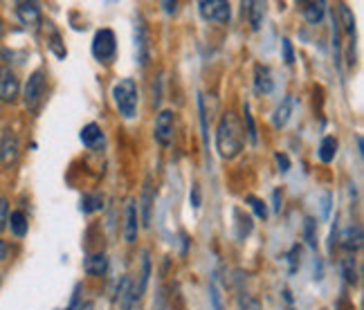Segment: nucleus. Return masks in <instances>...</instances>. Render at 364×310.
Masks as SVG:
<instances>
[{"mask_svg": "<svg viewBox=\"0 0 364 310\" xmlns=\"http://www.w3.org/2000/svg\"><path fill=\"white\" fill-rule=\"evenodd\" d=\"M3 34H5V25H3V21H0V38H3Z\"/></svg>", "mask_w": 364, "mask_h": 310, "instance_id": "38", "label": "nucleus"}, {"mask_svg": "<svg viewBox=\"0 0 364 310\" xmlns=\"http://www.w3.org/2000/svg\"><path fill=\"white\" fill-rule=\"evenodd\" d=\"M18 153H21V146H18L16 133H14L11 129H5L3 137H0V164H3L5 169H9L11 164H16Z\"/></svg>", "mask_w": 364, "mask_h": 310, "instance_id": "7", "label": "nucleus"}, {"mask_svg": "<svg viewBox=\"0 0 364 310\" xmlns=\"http://www.w3.org/2000/svg\"><path fill=\"white\" fill-rule=\"evenodd\" d=\"M135 52H137L139 65L144 68L149 63V36H146V27H144L142 18H139V23L135 25Z\"/></svg>", "mask_w": 364, "mask_h": 310, "instance_id": "11", "label": "nucleus"}, {"mask_svg": "<svg viewBox=\"0 0 364 310\" xmlns=\"http://www.w3.org/2000/svg\"><path fill=\"white\" fill-rule=\"evenodd\" d=\"M139 232V218H137V205L135 201L126 203V225H124V238L126 243H135Z\"/></svg>", "mask_w": 364, "mask_h": 310, "instance_id": "9", "label": "nucleus"}, {"mask_svg": "<svg viewBox=\"0 0 364 310\" xmlns=\"http://www.w3.org/2000/svg\"><path fill=\"white\" fill-rule=\"evenodd\" d=\"M162 7H164V11H166V14H176V9H178V3H166V0H164Z\"/></svg>", "mask_w": 364, "mask_h": 310, "instance_id": "35", "label": "nucleus"}, {"mask_svg": "<svg viewBox=\"0 0 364 310\" xmlns=\"http://www.w3.org/2000/svg\"><path fill=\"white\" fill-rule=\"evenodd\" d=\"M142 225L144 228H151V218H153V185H151V176L144 180V187H142Z\"/></svg>", "mask_w": 364, "mask_h": 310, "instance_id": "13", "label": "nucleus"}, {"mask_svg": "<svg viewBox=\"0 0 364 310\" xmlns=\"http://www.w3.org/2000/svg\"><path fill=\"white\" fill-rule=\"evenodd\" d=\"M81 142L83 146H97L100 142H104V135H102V129L97 124H86L81 129Z\"/></svg>", "mask_w": 364, "mask_h": 310, "instance_id": "18", "label": "nucleus"}, {"mask_svg": "<svg viewBox=\"0 0 364 310\" xmlns=\"http://www.w3.org/2000/svg\"><path fill=\"white\" fill-rule=\"evenodd\" d=\"M209 299H212L214 310H225V308H223V301H220V292H218L216 281H212V284H209Z\"/></svg>", "mask_w": 364, "mask_h": 310, "instance_id": "28", "label": "nucleus"}, {"mask_svg": "<svg viewBox=\"0 0 364 310\" xmlns=\"http://www.w3.org/2000/svg\"><path fill=\"white\" fill-rule=\"evenodd\" d=\"M274 160H277L279 171H282V173H288V171H290V160H288V155H286V153H277V155H274Z\"/></svg>", "mask_w": 364, "mask_h": 310, "instance_id": "32", "label": "nucleus"}, {"mask_svg": "<svg viewBox=\"0 0 364 310\" xmlns=\"http://www.w3.org/2000/svg\"><path fill=\"white\" fill-rule=\"evenodd\" d=\"M173 131H176V117L171 110H160L156 119V142L160 146H171L173 142Z\"/></svg>", "mask_w": 364, "mask_h": 310, "instance_id": "8", "label": "nucleus"}, {"mask_svg": "<svg viewBox=\"0 0 364 310\" xmlns=\"http://www.w3.org/2000/svg\"><path fill=\"white\" fill-rule=\"evenodd\" d=\"M340 16H342V21H344V30H346V34H353V32H355V21H353L351 9H348L346 5H340Z\"/></svg>", "mask_w": 364, "mask_h": 310, "instance_id": "27", "label": "nucleus"}, {"mask_svg": "<svg viewBox=\"0 0 364 310\" xmlns=\"http://www.w3.org/2000/svg\"><path fill=\"white\" fill-rule=\"evenodd\" d=\"M46 86H48V79L43 70H36V73L30 75V79H27L23 88V102L27 110L36 112L41 108V102H43V97H46Z\"/></svg>", "mask_w": 364, "mask_h": 310, "instance_id": "3", "label": "nucleus"}, {"mask_svg": "<svg viewBox=\"0 0 364 310\" xmlns=\"http://www.w3.org/2000/svg\"><path fill=\"white\" fill-rule=\"evenodd\" d=\"M115 52H117V41H115L113 30H108V27H106V30H100L95 34V38H92V56L97 61L108 63L115 56Z\"/></svg>", "mask_w": 364, "mask_h": 310, "instance_id": "5", "label": "nucleus"}, {"mask_svg": "<svg viewBox=\"0 0 364 310\" xmlns=\"http://www.w3.org/2000/svg\"><path fill=\"white\" fill-rule=\"evenodd\" d=\"M7 259V243L0 238V261H5Z\"/></svg>", "mask_w": 364, "mask_h": 310, "instance_id": "36", "label": "nucleus"}, {"mask_svg": "<svg viewBox=\"0 0 364 310\" xmlns=\"http://www.w3.org/2000/svg\"><path fill=\"white\" fill-rule=\"evenodd\" d=\"M50 34H52V38H50V50L54 52V54H57L59 56V59H65V48L61 46V36H59V32L57 30H52V27H50Z\"/></svg>", "mask_w": 364, "mask_h": 310, "instance_id": "26", "label": "nucleus"}, {"mask_svg": "<svg viewBox=\"0 0 364 310\" xmlns=\"http://www.w3.org/2000/svg\"><path fill=\"white\" fill-rule=\"evenodd\" d=\"M342 267H344V277H346L348 284H355V267H353V259H346Z\"/></svg>", "mask_w": 364, "mask_h": 310, "instance_id": "31", "label": "nucleus"}, {"mask_svg": "<svg viewBox=\"0 0 364 310\" xmlns=\"http://www.w3.org/2000/svg\"><path fill=\"white\" fill-rule=\"evenodd\" d=\"M7 220H9V203L7 198H0V230L7 228Z\"/></svg>", "mask_w": 364, "mask_h": 310, "instance_id": "29", "label": "nucleus"}, {"mask_svg": "<svg viewBox=\"0 0 364 310\" xmlns=\"http://www.w3.org/2000/svg\"><path fill=\"white\" fill-rule=\"evenodd\" d=\"M274 209H277V211L282 209V205H279V189L274 191Z\"/></svg>", "mask_w": 364, "mask_h": 310, "instance_id": "37", "label": "nucleus"}, {"mask_svg": "<svg viewBox=\"0 0 364 310\" xmlns=\"http://www.w3.org/2000/svg\"><path fill=\"white\" fill-rule=\"evenodd\" d=\"M234 220H236V238H245L250 232H252V228H255V225H252V216H247V214H243L241 209H234Z\"/></svg>", "mask_w": 364, "mask_h": 310, "instance_id": "21", "label": "nucleus"}, {"mask_svg": "<svg viewBox=\"0 0 364 310\" xmlns=\"http://www.w3.org/2000/svg\"><path fill=\"white\" fill-rule=\"evenodd\" d=\"M292 97H286V100L279 104V108L274 110V117H272V124H274V129H284V126L288 124L290 115H292Z\"/></svg>", "mask_w": 364, "mask_h": 310, "instance_id": "17", "label": "nucleus"}, {"mask_svg": "<svg viewBox=\"0 0 364 310\" xmlns=\"http://www.w3.org/2000/svg\"><path fill=\"white\" fill-rule=\"evenodd\" d=\"M113 102L124 119H135L137 117V83L133 79H119L113 86Z\"/></svg>", "mask_w": 364, "mask_h": 310, "instance_id": "2", "label": "nucleus"}, {"mask_svg": "<svg viewBox=\"0 0 364 310\" xmlns=\"http://www.w3.org/2000/svg\"><path fill=\"white\" fill-rule=\"evenodd\" d=\"M250 7V23H252V30L259 32L261 25H263V18H265V3H259V0H255V3H247Z\"/></svg>", "mask_w": 364, "mask_h": 310, "instance_id": "22", "label": "nucleus"}, {"mask_svg": "<svg viewBox=\"0 0 364 310\" xmlns=\"http://www.w3.org/2000/svg\"><path fill=\"white\" fill-rule=\"evenodd\" d=\"M166 310H180V308H176L173 304H169V306H166Z\"/></svg>", "mask_w": 364, "mask_h": 310, "instance_id": "39", "label": "nucleus"}, {"mask_svg": "<svg viewBox=\"0 0 364 310\" xmlns=\"http://www.w3.org/2000/svg\"><path fill=\"white\" fill-rule=\"evenodd\" d=\"M342 247L348 250V252H355L362 247V230L358 228V225H351V228H346L344 234H342Z\"/></svg>", "mask_w": 364, "mask_h": 310, "instance_id": "15", "label": "nucleus"}, {"mask_svg": "<svg viewBox=\"0 0 364 310\" xmlns=\"http://www.w3.org/2000/svg\"><path fill=\"white\" fill-rule=\"evenodd\" d=\"M7 225H9L11 234L18 236V238H23L27 234V228H30V223H27V216L23 214V211H11Z\"/></svg>", "mask_w": 364, "mask_h": 310, "instance_id": "19", "label": "nucleus"}, {"mask_svg": "<svg viewBox=\"0 0 364 310\" xmlns=\"http://www.w3.org/2000/svg\"><path fill=\"white\" fill-rule=\"evenodd\" d=\"M21 95V83L14 75V70L7 65H0V102L14 104Z\"/></svg>", "mask_w": 364, "mask_h": 310, "instance_id": "6", "label": "nucleus"}, {"mask_svg": "<svg viewBox=\"0 0 364 310\" xmlns=\"http://www.w3.org/2000/svg\"><path fill=\"white\" fill-rule=\"evenodd\" d=\"M198 11L207 23H218V25H228L232 16V7L225 0H200Z\"/></svg>", "mask_w": 364, "mask_h": 310, "instance_id": "4", "label": "nucleus"}, {"mask_svg": "<svg viewBox=\"0 0 364 310\" xmlns=\"http://www.w3.org/2000/svg\"><path fill=\"white\" fill-rule=\"evenodd\" d=\"M245 203L252 207V211L257 214V218H261V220L268 218V207H265V203L261 198H257V196H245Z\"/></svg>", "mask_w": 364, "mask_h": 310, "instance_id": "24", "label": "nucleus"}, {"mask_svg": "<svg viewBox=\"0 0 364 310\" xmlns=\"http://www.w3.org/2000/svg\"><path fill=\"white\" fill-rule=\"evenodd\" d=\"M102 207H104V196H100V193L83 196V201H81V211H83V214H92V211H100Z\"/></svg>", "mask_w": 364, "mask_h": 310, "instance_id": "23", "label": "nucleus"}, {"mask_svg": "<svg viewBox=\"0 0 364 310\" xmlns=\"http://www.w3.org/2000/svg\"><path fill=\"white\" fill-rule=\"evenodd\" d=\"M301 11H304V18L308 23L319 25L321 18H324V14H326V3H324V0H311V3L301 5Z\"/></svg>", "mask_w": 364, "mask_h": 310, "instance_id": "14", "label": "nucleus"}, {"mask_svg": "<svg viewBox=\"0 0 364 310\" xmlns=\"http://www.w3.org/2000/svg\"><path fill=\"white\" fill-rule=\"evenodd\" d=\"M245 144V131L241 119L234 110L223 112V117L216 126V151L223 160H234L243 151Z\"/></svg>", "mask_w": 364, "mask_h": 310, "instance_id": "1", "label": "nucleus"}, {"mask_svg": "<svg viewBox=\"0 0 364 310\" xmlns=\"http://www.w3.org/2000/svg\"><path fill=\"white\" fill-rule=\"evenodd\" d=\"M191 205L196 209L200 207V189H198V185H193V189H191Z\"/></svg>", "mask_w": 364, "mask_h": 310, "instance_id": "34", "label": "nucleus"}, {"mask_svg": "<svg viewBox=\"0 0 364 310\" xmlns=\"http://www.w3.org/2000/svg\"><path fill=\"white\" fill-rule=\"evenodd\" d=\"M16 16L21 18L23 25L36 30V27L41 25V7H38V3H18L16 5Z\"/></svg>", "mask_w": 364, "mask_h": 310, "instance_id": "10", "label": "nucleus"}, {"mask_svg": "<svg viewBox=\"0 0 364 310\" xmlns=\"http://www.w3.org/2000/svg\"><path fill=\"white\" fill-rule=\"evenodd\" d=\"M86 272L88 274H92V277H102V274H106V270H108V259H106V255H90L88 259H86Z\"/></svg>", "mask_w": 364, "mask_h": 310, "instance_id": "20", "label": "nucleus"}, {"mask_svg": "<svg viewBox=\"0 0 364 310\" xmlns=\"http://www.w3.org/2000/svg\"><path fill=\"white\" fill-rule=\"evenodd\" d=\"M317 155H319V160L324 162V164L333 162V160H335V155H338V139H335L333 135H326L324 139H321Z\"/></svg>", "mask_w": 364, "mask_h": 310, "instance_id": "16", "label": "nucleus"}, {"mask_svg": "<svg viewBox=\"0 0 364 310\" xmlns=\"http://www.w3.org/2000/svg\"><path fill=\"white\" fill-rule=\"evenodd\" d=\"M245 124H247V137H250V144L257 146L259 142V135H257V126H255V119H252V112H250V106L245 104Z\"/></svg>", "mask_w": 364, "mask_h": 310, "instance_id": "25", "label": "nucleus"}, {"mask_svg": "<svg viewBox=\"0 0 364 310\" xmlns=\"http://www.w3.org/2000/svg\"><path fill=\"white\" fill-rule=\"evenodd\" d=\"M313 228H315V220L313 218H306V238L311 247H315V234H313Z\"/></svg>", "mask_w": 364, "mask_h": 310, "instance_id": "33", "label": "nucleus"}, {"mask_svg": "<svg viewBox=\"0 0 364 310\" xmlns=\"http://www.w3.org/2000/svg\"><path fill=\"white\" fill-rule=\"evenodd\" d=\"M282 50H284V61H286L288 65L295 63V52H292V43H290L288 38L282 41Z\"/></svg>", "mask_w": 364, "mask_h": 310, "instance_id": "30", "label": "nucleus"}, {"mask_svg": "<svg viewBox=\"0 0 364 310\" xmlns=\"http://www.w3.org/2000/svg\"><path fill=\"white\" fill-rule=\"evenodd\" d=\"M274 88V81H272V73L268 65L259 63L255 68V92L257 95H270Z\"/></svg>", "mask_w": 364, "mask_h": 310, "instance_id": "12", "label": "nucleus"}, {"mask_svg": "<svg viewBox=\"0 0 364 310\" xmlns=\"http://www.w3.org/2000/svg\"><path fill=\"white\" fill-rule=\"evenodd\" d=\"M68 310H73V308H68Z\"/></svg>", "mask_w": 364, "mask_h": 310, "instance_id": "40", "label": "nucleus"}]
</instances>
